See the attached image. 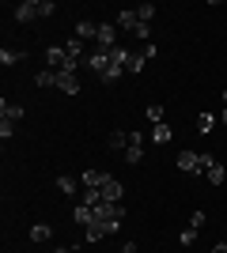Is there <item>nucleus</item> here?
Returning a JSON list of instances; mask_svg holds the SVG:
<instances>
[{"mask_svg": "<svg viewBox=\"0 0 227 253\" xmlns=\"http://www.w3.org/2000/svg\"><path fill=\"white\" fill-rule=\"evenodd\" d=\"M15 19H19V23H34V19H42V0H23L19 8H15Z\"/></svg>", "mask_w": 227, "mask_h": 253, "instance_id": "1", "label": "nucleus"}, {"mask_svg": "<svg viewBox=\"0 0 227 253\" xmlns=\"http://www.w3.org/2000/svg\"><path fill=\"white\" fill-rule=\"evenodd\" d=\"M95 42H98V49H102V53H110L114 45H118V31H114V23H98Z\"/></svg>", "mask_w": 227, "mask_h": 253, "instance_id": "2", "label": "nucleus"}, {"mask_svg": "<svg viewBox=\"0 0 227 253\" xmlns=\"http://www.w3.org/2000/svg\"><path fill=\"white\" fill-rule=\"evenodd\" d=\"M174 167L182 170V174H201V155H197V151H178Z\"/></svg>", "mask_w": 227, "mask_h": 253, "instance_id": "3", "label": "nucleus"}, {"mask_svg": "<svg viewBox=\"0 0 227 253\" xmlns=\"http://www.w3.org/2000/svg\"><path fill=\"white\" fill-rule=\"evenodd\" d=\"M106 178H110V174H102V170H95V167H87L80 181H84V189H102V185H106Z\"/></svg>", "mask_w": 227, "mask_h": 253, "instance_id": "4", "label": "nucleus"}, {"mask_svg": "<svg viewBox=\"0 0 227 253\" xmlns=\"http://www.w3.org/2000/svg\"><path fill=\"white\" fill-rule=\"evenodd\" d=\"M171 136H174V128L163 121V125H151V132H148V140L155 144V148H163V144H171Z\"/></svg>", "mask_w": 227, "mask_h": 253, "instance_id": "5", "label": "nucleus"}, {"mask_svg": "<svg viewBox=\"0 0 227 253\" xmlns=\"http://www.w3.org/2000/svg\"><path fill=\"white\" fill-rule=\"evenodd\" d=\"M57 87H61L65 95H80V80H76V72H57Z\"/></svg>", "mask_w": 227, "mask_h": 253, "instance_id": "6", "label": "nucleus"}, {"mask_svg": "<svg viewBox=\"0 0 227 253\" xmlns=\"http://www.w3.org/2000/svg\"><path fill=\"white\" fill-rule=\"evenodd\" d=\"M98 193H102V201L118 204V201H121V193H125V189H121V181H118V178H106V185H102Z\"/></svg>", "mask_w": 227, "mask_h": 253, "instance_id": "7", "label": "nucleus"}, {"mask_svg": "<svg viewBox=\"0 0 227 253\" xmlns=\"http://www.w3.org/2000/svg\"><path fill=\"white\" fill-rule=\"evenodd\" d=\"M118 27H125V31H136L140 27V19H136V8H125V11H118Z\"/></svg>", "mask_w": 227, "mask_h": 253, "instance_id": "8", "label": "nucleus"}, {"mask_svg": "<svg viewBox=\"0 0 227 253\" xmlns=\"http://www.w3.org/2000/svg\"><path fill=\"white\" fill-rule=\"evenodd\" d=\"M87 64H91V68H95V72L102 76V72H106V68H110V53L95 49V53H91V57H87Z\"/></svg>", "mask_w": 227, "mask_h": 253, "instance_id": "9", "label": "nucleus"}, {"mask_svg": "<svg viewBox=\"0 0 227 253\" xmlns=\"http://www.w3.org/2000/svg\"><path fill=\"white\" fill-rule=\"evenodd\" d=\"M53 238V227L49 223H34L31 227V242H49Z\"/></svg>", "mask_w": 227, "mask_h": 253, "instance_id": "10", "label": "nucleus"}, {"mask_svg": "<svg viewBox=\"0 0 227 253\" xmlns=\"http://www.w3.org/2000/svg\"><path fill=\"white\" fill-rule=\"evenodd\" d=\"M121 76H125V64H118V61H110V68L102 76H98V80H102V84H118Z\"/></svg>", "mask_w": 227, "mask_h": 253, "instance_id": "11", "label": "nucleus"}, {"mask_svg": "<svg viewBox=\"0 0 227 253\" xmlns=\"http://www.w3.org/2000/svg\"><path fill=\"white\" fill-rule=\"evenodd\" d=\"M95 34H98V23H91V19L76 23V38H80V42H84V38H95Z\"/></svg>", "mask_w": 227, "mask_h": 253, "instance_id": "12", "label": "nucleus"}, {"mask_svg": "<svg viewBox=\"0 0 227 253\" xmlns=\"http://www.w3.org/2000/svg\"><path fill=\"white\" fill-rule=\"evenodd\" d=\"M72 219H76V223H84V227H91V223H95V208H87V204H76Z\"/></svg>", "mask_w": 227, "mask_h": 253, "instance_id": "13", "label": "nucleus"}, {"mask_svg": "<svg viewBox=\"0 0 227 253\" xmlns=\"http://www.w3.org/2000/svg\"><path fill=\"white\" fill-rule=\"evenodd\" d=\"M23 57H27V49H8V45L0 49V64H4V68H8V64H19Z\"/></svg>", "mask_w": 227, "mask_h": 253, "instance_id": "14", "label": "nucleus"}, {"mask_svg": "<svg viewBox=\"0 0 227 253\" xmlns=\"http://www.w3.org/2000/svg\"><path fill=\"white\" fill-rule=\"evenodd\" d=\"M0 117H4V121H19V117H23V106L19 102H0Z\"/></svg>", "mask_w": 227, "mask_h": 253, "instance_id": "15", "label": "nucleus"}, {"mask_svg": "<svg viewBox=\"0 0 227 253\" xmlns=\"http://www.w3.org/2000/svg\"><path fill=\"white\" fill-rule=\"evenodd\" d=\"M84 238H87V242H102V238H106V227L95 219L91 227H84Z\"/></svg>", "mask_w": 227, "mask_h": 253, "instance_id": "16", "label": "nucleus"}, {"mask_svg": "<svg viewBox=\"0 0 227 253\" xmlns=\"http://www.w3.org/2000/svg\"><path fill=\"white\" fill-rule=\"evenodd\" d=\"M106 148H110V151L129 148V132H110V136H106Z\"/></svg>", "mask_w": 227, "mask_h": 253, "instance_id": "17", "label": "nucleus"}, {"mask_svg": "<svg viewBox=\"0 0 227 253\" xmlns=\"http://www.w3.org/2000/svg\"><path fill=\"white\" fill-rule=\"evenodd\" d=\"M144 61H148L144 53H129V61H125V72H129V76H136V72L144 68Z\"/></svg>", "mask_w": 227, "mask_h": 253, "instance_id": "18", "label": "nucleus"}, {"mask_svg": "<svg viewBox=\"0 0 227 253\" xmlns=\"http://www.w3.org/2000/svg\"><path fill=\"white\" fill-rule=\"evenodd\" d=\"M57 189L61 193H80V181H76L72 174H61V178H57Z\"/></svg>", "mask_w": 227, "mask_h": 253, "instance_id": "19", "label": "nucleus"}, {"mask_svg": "<svg viewBox=\"0 0 227 253\" xmlns=\"http://www.w3.org/2000/svg\"><path fill=\"white\" fill-rule=\"evenodd\" d=\"M205 178L212 181V185H224V181H227V170L216 163V167H208V170H205Z\"/></svg>", "mask_w": 227, "mask_h": 253, "instance_id": "20", "label": "nucleus"}, {"mask_svg": "<svg viewBox=\"0 0 227 253\" xmlns=\"http://www.w3.org/2000/svg\"><path fill=\"white\" fill-rule=\"evenodd\" d=\"M80 204L95 208V204H102V193H98V189H84V193H80Z\"/></svg>", "mask_w": 227, "mask_h": 253, "instance_id": "21", "label": "nucleus"}, {"mask_svg": "<svg viewBox=\"0 0 227 253\" xmlns=\"http://www.w3.org/2000/svg\"><path fill=\"white\" fill-rule=\"evenodd\" d=\"M125 163H129V167H136V163H144V148H125Z\"/></svg>", "mask_w": 227, "mask_h": 253, "instance_id": "22", "label": "nucleus"}, {"mask_svg": "<svg viewBox=\"0 0 227 253\" xmlns=\"http://www.w3.org/2000/svg\"><path fill=\"white\" fill-rule=\"evenodd\" d=\"M148 121H151V125H163V102H151L148 106Z\"/></svg>", "mask_w": 227, "mask_h": 253, "instance_id": "23", "label": "nucleus"}, {"mask_svg": "<svg viewBox=\"0 0 227 253\" xmlns=\"http://www.w3.org/2000/svg\"><path fill=\"white\" fill-rule=\"evenodd\" d=\"M136 19H140V23H151V19H155V4H140V8H136Z\"/></svg>", "mask_w": 227, "mask_h": 253, "instance_id": "24", "label": "nucleus"}, {"mask_svg": "<svg viewBox=\"0 0 227 253\" xmlns=\"http://www.w3.org/2000/svg\"><path fill=\"white\" fill-rule=\"evenodd\" d=\"M68 57H76V61H80V57H84V42H80V38H68Z\"/></svg>", "mask_w": 227, "mask_h": 253, "instance_id": "25", "label": "nucleus"}, {"mask_svg": "<svg viewBox=\"0 0 227 253\" xmlns=\"http://www.w3.org/2000/svg\"><path fill=\"white\" fill-rule=\"evenodd\" d=\"M34 80H38V87H57V72H38Z\"/></svg>", "mask_w": 227, "mask_h": 253, "instance_id": "26", "label": "nucleus"}, {"mask_svg": "<svg viewBox=\"0 0 227 253\" xmlns=\"http://www.w3.org/2000/svg\"><path fill=\"white\" fill-rule=\"evenodd\" d=\"M11 132H15V121H4V117H0V140H11Z\"/></svg>", "mask_w": 227, "mask_h": 253, "instance_id": "27", "label": "nucleus"}, {"mask_svg": "<svg viewBox=\"0 0 227 253\" xmlns=\"http://www.w3.org/2000/svg\"><path fill=\"white\" fill-rule=\"evenodd\" d=\"M189 227H193V231H201V227H205V211H193V215H189Z\"/></svg>", "mask_w": 227, "mask_h": 253, "instance_id": "28", "label": "nucleus"}, {"mask_svg": "<svg viewBox=\"0 0 227 253\" xmlns=\"http://www.w3.org/2000/svg\"><path fill=\"white\" fill-rule=\"evenodd\" d=\"M197 128H201V132H208V128H212V114H201V117H197Z\"/></svg>", "mask_w": 227, "mask_h": 253, "instance_id": "29", "label": "nucleus"}, {"mask_svg": "<svg viewBox=\"0 0 227 253\" xmlns=\"http://www.w3.org/2000/svg\"><path fill=\"white\" fill-rule=\"evenodd\" d=\"M178 238H182V246H193V242H197V231H193V227H189V231H182V234H178Z\"/></svg>", "mask_w": 227, "mask_h": 253, "instance_id": "30", "label": "nucleus"}, {"mask_svg": "<svg viewBox=\"0 0 227 253\" xmlns=\"http://www.w3.org/2000/svg\"><path fill=\"white\" fill-rule=\"evenodd\" d=\"M129 144L133 148H144V132H129Z\"/></svg>", "mask_w": 227, "mask_h": 253, "instance_id": "31", "label": "nucleus"}, {"mask_svg": "<svg viewBox=\"0 0 227 253\" xmlns=\"http://www.w3.org/2000/svg\"><path fill=\"white\" fill-rule=\"evenodd\" d=\"M133 34H136V38H148V34H151V23H140V27H136Z\"/></svg>", "mask_w": 227, "mask_h": 253, "instance_id": "32", "label": "nucleus"}, {"mask_svg": "<svg viewBox=\"0 0 227 253\" xmlns=\"http://www.w3.org/2000/svg\"><path fill=\"white\" fill-rule=\"evenodd\" d=\"M121 253H136V242H125V246H121Z\"/></svg>", "mask_w": 227, "mask_h": 253, "instance_id": "33", "label": "nucleus"}, {"mask_svg": "<svg viewBox=\"0 0 227 253\" xmlns=\"http://www.w3.org/2000/svg\"><path fill=\"white\" fill-rule=\"evenodd\" d=\"M212 253H227V242H220V246H216V250H212Z\"/></svg>", "mask_w": 227, "mask_h": 253, "instance_id": "34", "label": "nucleus"}, {"mask_svg": "<svg viewBox=\"0 0 227 253\" xmlns=\"http://www.w3.org/2000/svg\"><path fill=\"white\" fill-rule=\"evenodd\" d=\"M224 110H227V91H224Z\"/></svg>", "mask_w": 227, "mask_h": 253, "instance_id": "35", "label": "nucleus"}, {"mask_svg": "<svg viewBox=\"0 0 227 253\" xmlns=\"http://www.w3.org/2000/svg\"><path fill=\"white\" fill-rule=\"evenodd\" d=\"M72 253H80V250H76V246H72Z\"/></svg>", "mask_w": 227, "mask_h": 253, "instance_id": "36", "label": "nucleus"}]
</instances>
